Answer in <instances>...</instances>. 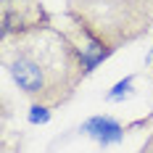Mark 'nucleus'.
Instances as JSON below:
<instances>
[{
  "mask_svg": "<svg viewBox=\"0 0 153 153\" xmlns=\"http://www.w3.org/2000/svg\"><path fill=\"white\" fill-rule=\"evenodd\" d=\"M79 132L95 137L103 148H106V145H114V143H122L124 135H127L129 129H127V124H122L119 119H114V116H108V114H98V116H90L87 122H82Z\"/></svg>",
  "mask_w": 153,
  "mask_h": 153,
  "instance_id": "nucleus-5",
  "label": "nucleus"
},
{
  "mask_svg": "<svg viewBox=\"0 0 153 153\" xmlns=\"http://www.w3.org/2000/svg\"><path fill=\"white\" fill-rule=\"evenodd\" d=\"M137 153H153V132H151V135H148V140L143 143V148H140Z\"/></svg>",
  "mask_w": 153,
  "mask_h": 153,
  "instance_id": "nucleus-8",
  "label": "nucleus"
},
{
  "mask_svg": "<svg viewBox=\"0 0 153 153\" xmlns=\"http://www.w3.org/2000/svg\"><path fill=\"white\" fill-rule=\"evenodd\" d=\"M53 24V16L40 0H3V40Z\"/></svg>",
  "mask_w": 153,
  "mask_h": 153,
  "instance_id": "nucleus-3",
  "label": "nucleus"
},
{
  "mask_svg": "<svg viewBox=\"0 0 153 153\" xmlns=\"http://www.w3.org/2000/svg\"><path fill=\"white\" fill-rule=\"evenodd\" d=\"M63 16L119 50L153 29V0H66Z\"/></svg>",
  "mask_w": 153,
  "mask_h": 153,
  "instance_id": "nucleus-2",
  "label": "nucleus"
},
{
  "mask_svg": "<svg viewBox=\"0 0 153 153\" xmlns=\"http://www.w3.org/2000/svg\"><path fill=\"white\" fill-rule=\"evenodd\" d=\"M151 74H153V69H151Z\"/></svg>",
  "mask_w": 153,
  "mask_h": 153,
  "instance_id": "nucleus-9",
  "label": "nucleus"
},
{
  "mask_svg": "<svg viewBox=\"0 0 153 153\" xmlns=\"http://www.w3.org/2000/svg\"><path fill=\"white\" fill-rule=\"evenodd\" d=\"M66 21H69V19H66ZM63 29H66V34L71 37L74 48L79 50V56H82V63H85V71H87V74H90L98 63H103L106 58H111V56L116 53L114 48H108L106 42H100L95 34H90L85 27H79V24H74V21H69V27H63Z\"/></svg>",
  "mask_w": 153,
  "mask_h": 153,
  "instance_id": "nucleus-4",
  "label": "nucleus"
},
{
  "mask_svg": "<svg viewBox=\"0 0 153 153\" xmlns=\"http://www.w3.org/2000/svg\"><path fill=\"white\" fill-rule=\"evenodd\" d=\"M3 66L29 103L58 108L87 76L82 56L63 27L48 24L3 40Z\"/></svg>",
  "mask_w": 153,
  "mask_h": 153,
  "instance_id": "nucleus-1",
  "label": "nucleus"
},
{
  "mask_svg": "<svg viewBox=\"0 0 153 153\" xmlns=\"http://www.w3.org/2000/svg\"><path fill=\"white\" fill-rule=\"evenodd\" d=\"M132 82H135V76H132V74L124 76L122 82H116V85L111 87V92L106 95V100H111V103H114V100H122L124 95H129V92H132Z\"/></svg>",
  "mask_w": 153,
  "mask_h": 153,
  "instance_id": "nucleus-6",
  "label": "nucleus"
},
{
  "mask_svg": "<svg viewBox=\"0 0 153 153\" xmlns=\"http://www.w3.org/2000/svg\"><path fill=\"white\" fill-rule=\"evenodd\" d=\"M50 116H53V108L40 106V103H32V106H29V114H27L29 124H48V122H50Z\"/></svg>",
  "mask_w": 153,
  "mask_h": 153,
  "instance_id": "nucleus-7",
  "label": "nucleus"
}]
</instances>
